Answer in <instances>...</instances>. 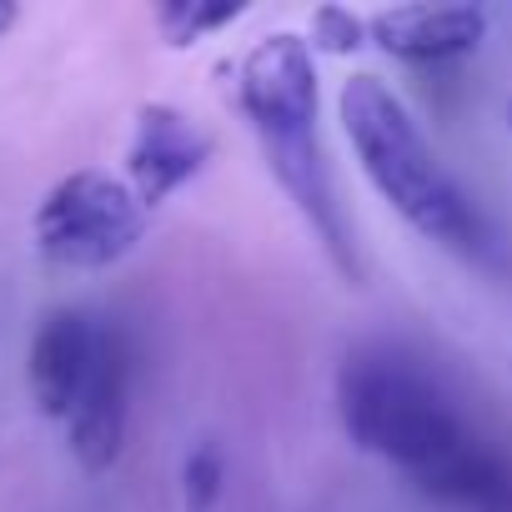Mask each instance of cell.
<instances>
[{
  "mask_svg": "<svg viewBox=\"0 0 512 512\" xmlns=\"http://www.w3.org/2000/svg\"><path fill=\"white\" fill-rule=\"evenodd\" d=\"M337 412L362 452L397 462L422 492L477 512H512V467L487 452L407 362L352 357L337 377Z\"/></svg>",
  "mask_w": 512,
  "mask_h": 512,
  "instance_id": "6da1fadb",
  "label": "cell"
},
{
  "mask_svg": "<svg viewBox=\"0 0 512 512\" xmlns=\"http://www.w3.org/2000/svg\"><path fill=\"white\" fill-rule=\"evenodd\" d=\"M236 106L251 121L256 141L267 151V171L277 186L297 201L307 226L317 231L322 251L337 262L342 277H362L357 246L332 186V166L317 136V66L312 46L292 31L262 36L241 61H236Z\"/></svg>",
  "mask_w": 512,
  "mask_h": 512,
  "instance_id": "7a4b0ae2",
  "label": "cell"
},
{
  "mask_svg": "<svg viewBox=\"0 0 512 512\" xmlns=\"http://www.w3.org/2000/svg\"><path fill=\"white\" fill-rule=\"evenodd\" d=\"M337 121H342L352 151H357L362 176L377 186V196L417 236H427V241H437L457 256H482L492 246L482 211L467 201V191L437 161V151L417 131L412 111L402 106V96L382 76L357 71L337 91Z\"/></svg>",
  "mask_w": 512,
  "mask_h": 512,
  "instance_id": "3957f363",
  "label": "cell"
},
{
  "mask_svg": "<svg viewBox=\"0 0 512 512\" xmlns=\"http://www.w3.org/2000/svg\"><path fill=\"white\" fill-rule=\"evenodd\" d=\"M146 206L136 191L106 171L61 176L36 206V246L51 267L106 272L146 236Z\"/></svg>",
  "mask_w": 512,
  "mask_h": 512,
  "instance_id": "277c9868",
  "label": "cell"
},
{
  "mask_svg": "<svg viewBox=\"0 0 512 512\" xmlns=\"http://www.w3.org/2000/svg\"><path fill=\"white\" fill-rule=\"evenodd\" d=\"M211 161V136L186 121L176 106L151 101L136 111L131 126V146H126V171H131V191L146 211H156L161 201H171L186 181H196Z\"/></svg>",
  "mask_w": 512,
  "mask_h": 512,
  "instance_id": "5b68a950",
  "label": "cell"
},
{
  "mask_svg": "<svg viewBox=\"0 0 512 512\" xmlns=\"http://www.w3.org/2000/svg\"><path fill=\"white\" fill-rule=\"evenodd\" d=\"M126 417H131V352L116 332L96 337V362L91 377L76 397L71 412V452L86 472H106L121 457L126 442Z\"/></svg>",
  "mask_w": 512,
  "mask_h": 512,
  "instance_id": "8992f818",
  "label": "cell"
},
{
  "mask_svg": "<svg viewBox=\"0 0 512 512\" xmlns=\"http://www.w3.org/2000/svg\"><path fill=\"white\" fill-rule=\"evenodd\" d=\"M487 36V16L477 6H392L367 16V41L412 66H442L477 51Z\"/></svg>",
  "mask_w": 512,
  "mask_h": 512,
  "instance_id": "52a82bcc",
  "label": "cell"
},
{
  "mask_svg": "<svg viewBox=\"0 0 512 512\" xmlns=\"http://www.w3.org/2000/svg\"><path fill=\"white\" fill-rule=\"evenodd\" d=\"M96 327L81 317V312H51L41 327H36V342H31V397L46 417L56 422H71L76 412V397L91 377V362H96Z\"/></svg>",
  "mask_w": 512,
  "mask_h": 512,
  "instance_id": "ba28073f",
  "label": "cell"
},
{
  "mask_svg": "<svg viewBox=\"0 0 512 512\" xmlns=\"http://www.w3.org/2000/svg\"><path fill=\"white\" fill-rule=\"evenodd\" d=\"M246 6H231V0H171V6L156 11V26L171 46H196L211 31H226L241 21Z\"/></svg>",
  "mask_w": 512,
  "mask_h": 512,
  "instance_id": "9c48e42d",
  "label": "cell"
},
{
  "mask_svg": "<svg viewBox=\"0 0 512 512\" xmlns=\"http://www.w3.org/2000/svg\"><path fill=\"white\" fill-rule=\"evenodd\" d=\"M221 482H226V462L211 442L191 447L186 462H181V502L186 512H211L221 502Z\"/></svg>",
  "mask_w": 512,
  "mask_h": 512,
  "instance_id": "30bf717a",
  "label": "cell"
},
{
  "mask_svg": "<svg viewBox=\"0 0 512 512\" xmlns=\"http://www.w3.org/2000/svg\"><path fill=\"white\" fill-rule=\"evenodd\" d=\"M307 46L312 51H327V56H352L367 46V21L352 16L347 6H317L312 11V26H307Z\"/></svg>",
  "mask_w": 512,
  "mask_h": 512,
  "instance_id": "8fae6325",
  "label": "cell"
},
{
  "mask_svg": "<svg viewBox=\"0 0 512 512\" xmlns=\"http://www.w3.org/2000/svg\"><path fill=\"white\" fill-rule=\"evenodd\" d=\"M21 21V6H11V0H0V41H6V31Z\"/></svg>",
  "mask_w": 512,
  "mask_h": 512,
  "instance_id": "7c38bea8",
  "label": "cell"
},
{
  "mask_svg": "<svg viewBox=\"0 0 512 512\" xmlns=\"http://www.w3.org/2000/svg\"><path fill=\"white\" fill-rule=\"evenodd\" d=\"M507 121H512V106H507Z\"/></svg>",
  "mask_w": 512,
  "mask_h": 512,
  "instance_id": "4fadbf2b",
  "label": "cell"
}]
</instances>
